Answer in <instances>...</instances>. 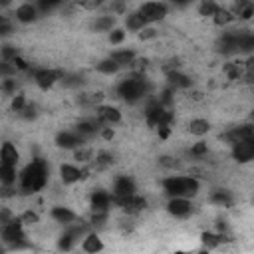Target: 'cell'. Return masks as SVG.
<instances>
[{
	"label": "cell",
	"mask_w": 254,
	"mask_h": 254,
	"mask_svg": "<svg viewBox=\"0 0 254 254\" xmlns=\"http://www.w3.org/2000/svg\"><path fill=\"white\" fill-rule=\"evenodd\" d=\"M254 48V36L244 32V34H238V50L242 52H250Z\"/></svg>",
	"instance_id": "31"
},
{
	"label": "cell",
	"mask_w": 254,
	"mask_h": 254,
	"mask_svg": "<svg viewBox=\"0 0 254 254\" xmlns=\"http://www.w3.org/2000/svg\"><path fill=\"white\" fill-rule=\"evenodd\" d=\"M224 72H226V75H228L230 79H238L240 73H242L240 68H238L236 64H226V66H224Z\"/></svg>",
	"instance_id": "40"
},
{
	"label": "cell",
	"mask_w": 254,
	"mask_h": 254,
	"mask_svg": "<svg viewBox=\"0 0 254 254\" xmlns=\"http://www.w3.org/2000/svg\"><path fill=\"white\" fill-rule=\"evenodd\" d=\"M18 159H20L18 149H16L12 143H8V141L2 143V147H0V163L16 167V165H18Z\"/></svg>",
	"instance_id": "13"
},
{
	"label": "cell",
	"mask_w": 254,
	"mask_h": 254,
	"mask_svg": "<svg viewBox=\"0 0 254 254\" xmlns=\"http://www.w3.org/2000/svg\"><path fill=\"white\" fill-rule=\"evenodd\" d=\"M100 131H102V137H104V139H108V141H109V139H113V131H111V127H102Z\"/></svg>",
	"instance_id": "52"
},
{
	"label": "cell",
	"mask_w": 254,
	"mask_h": 254,
	"mask_svg": "<svg viewBox=\"0 0 254 254\" xmlns=\"http://www.w3.org/2000/svg\"><path fill=\"white\" fill-rule=\"evenodd\" d=\"M0 90H2L4 94H14L16 92V79H12V77H4L2 81H0Z\"/></svg>",
	"instance_id": "37"
},
{
	"label": "cell",
	"mask_w": 254,
	"mask_h": 254,
	"mask_svg": "<svg viewBox=\"0 0 254 254\" xmlns=\"http://www.w3.org/2000/svg\"><path fill=\"white\" fill-rule=\"evenodd\" d=\"M62 2H64V0H38V10L40 12H50L56 6H60Z\"/></svg>",
	"instance_id": "34"
},
{
	"label": "cell",
	"mask_w": 254,
	"mask_h": 254,
	"mask_svg": "<svg viewBox=\"0 0 254 254\" xmlns=\"http://www.w3.org/2000/svg\"><path fill=\"white\" fill-rule=\"evenodd\" d=\"M167 211L175 218H187L193 211V205L187 197H171V201H169V205H167Z\"/></svg>",
	"instance_id": "6"
},
{
	"label": "cell",
	"mask_w": 254,
	"mask_h": 254,
	"mask_svg": "<svg viewBox=\"0 0 254 254\" xmlns=\"http://www.w3.org/2000/svg\"><path fill=\"white\" fill-rule=\"evenodd\" d=\"M20 113H22V115H24L26 119H34V117H36V108H34V106H28V104H26V108H24V109H22Z\"/></svg>",
	"instance_id": "48"
},
{
	"label": "cell",
	"mask_w": 254,
	"mask_h": 254,
	"mask_svg": "<svg viewBox=\"0 0 254 254\" xmlns=\"http://www.w3.org/2000/svg\"><path fill=\"white\" fill-rule=\"evenodd\" d=\"M151 86L147 83L145 77H139V75H133V77H127L123 79L119 86H117V94L121 100H125L127 104H135L139 102L141 98H145L149 94Z\"/></svg>",
	"instance_id": "2"
},
{
	"label": "cell",
	"mask_w": 254,
	"mask_h": 254,
	"mask_svg": "<svg viewBox=\"0 0 254 254\" xmlns=\"http://www.w3.org/2000/svg\"><path fill=\"white\" fill-rule=\"evenodd\" d=\"M133 193H135L133 179H129L125 175H121V177L115 179V183H113V199H123V197H129Z\"/></svg>",
	"instance_id": "10"
},
{
	"label": "cell",
	"mask_w": 254,
	"mask_h": 254,
	"mask_svg": "<svg viewBox=\"0 0 254 254\" xmlns=\"http://www.w3.org/2000/svg\"><path fill=\"white\" fill-rule=\"evenodd\" d=\"M113 203H117L125 213H131V215H135L147 207V201L143 197H137L135 193L129 197H123V199H113Z\"/></svg>",
	"instance_id": "9"
},
{
	"label": "cell",
	"mask_w": 254,
	"mask_h": 254,
	"mask_svg": "<svg viewBox=\"0 0 254 254\" xmlns=\"http://www.w3.org/2000/svg\"><path fill=\"white\" fill-rule=\"evenodd\" d=\"M26 234L22 230V220L20 218H12L10 222H6L2 226V240L8 242L12 248H24L26 242H24Z\"/></svg>",
	"instance_id": "4"
},
{
	"label": "cell",
	"mask_w": 254,
	"mask_h": 254,
	"mask_svg": "<svg viewBox=\"0 0 254 254\" xmlns=\"http://www.w3.org/2000/svg\"><path fill=\"white\" fill-rule=\"evenodd\" d=\"M217 8H218V6L213 2V0H203V4H201V8H199V12H201V16H213Z\"/></svg>",
	"instance_id": "36"
},
{
	"label": "cell",
	"mask_w": 254,
	"mask_h": 254,
	"mask_svg": "<svg viewBox=\"0 0 254 254\" xmlns=\"http://www.w3.org/2000/svg\"><path fill=\"white\" fill-rule=\"evenodd\" d=\"M171 2H173V4H177V6H189V4L193 2V0H171Z\"/></svg>",
	"instance_id": "55"
},
{
	"label": "cell",
	"mask_w": 254,
	"mask_h": 254,
	"mask_svg": "<svg viewBox=\"0 0 254 254\" xmlns=\"http://www.w3.org/2000/svg\"><path fill=\"white\" fill-rule=\"evenodd\" d=\"M111 10L113 12H125V4H123V0H111Z\"/></svg>",
	"instance_id": "49"
},
{
	"label": "cell",
	"mask_w": 254,
	"mask_h": 254,
	"mask_svg": "<svg viewBox=\"0 0 254 254\" xmlns=\"http://www.w3.org/2000/svg\"><path fill=\"white\" fill-rule=\"evenodd\" d=\"M209 129H211V125H209V121L207 119H193L191 123H189V131L193 133V135H207L209 133Z\"/></svg>",
	"instance_id": "27"
},
{
	"label": "cell",
	"mask_w": 254,
	"mask_h": 254,
	"mask_svg": "<svg viewBox=\"0 0 254 254\" xmlns=\"http://www.w3.org/2000/svg\"><path fill=\"white\" fill-rule=\"evenodd\" d=\"M81 248L86 250V252L96 254V252L104 250V242H102V238L98 234H88L86 238H83V242H81Z\"/></svg>",
	"instance_id": "21"
},
{
	"label": "cell",
	"mask_w": 254,
	"mask_h": 254,
	"mask_svg": "<svg viewBox=\"0 0 254 254\" xmlns=\"http://www.w3.org/2000/svg\"><path fill=\"white\" fill-rule=\"evenodd\" d=\"M139 14L141 18L151 24V22H159L167 16V6L163 2H145L141 8H139Z\"/></svg>",
	"instance_id": "5"
},
{
	"label": "cell",
	"mask_w": 254,
	"mask_h": 254,
	"mask_svg": "<svg viewBox=\"0 0 254 254\" xmlns=\"http://www.w3.org/2000/svg\"><path fill=\"white\" fill-rule=\"evenodd\" d=\"M169 133H171V127H169V125H159V137L161 139H167Z\"/></svg>",
	"instance_id": "51"
},
{
	"label": "cell",
	"mask_w": 254,
	"mask_h": 254,
	"mask_svg": "<svg viewBox=\"0 0 254 254\" xmlns=\"http://www.w3.org/2000/svg\"><path fill=\"white\" fill-rule=\"evenodd\" d=\"M56 143H58V147H64V149H77L83 143V137L77 133H72V131H64L56 137Z\"/></svg>",
	"instance_id": "14"
},
{
	"label": "cell",
	"mask_w": 254,
	"mask_h": 254,
	"mask_svg": "<svg viewBox=\"0 0 254 254\" xmlns=\"http://www.w3.org/2000/svg\"><path fill=\"white\" fill-rule=\"evenodd\" d=\"M125 24H127V30L139 32V30H143V28H145V24H147V22L141 18V14H139V12H133V14H127Z\"/></svg>",
	"instance_id": "25"
},
{
	"label": "cell",
	"mask_w": 254,
	"mask_h": 254,
	"mask_svg": "<svg viewBox=\"0 0 254 254\" xmlns=\"http://www.w3.org/2000/svg\"><path fill=\"white\" fill-rule=\"evenodd\" d=\"M2 22H6V18H4L2 14H0V24H2Z\"/></svg>",
	"instance_id": "57"
},
{
	"label": "cell",
	"mask_w": 254,
	"mask_h": 254,
	"mask_svg": "<svg viewBox=\"0 0 254 254\" xmlns=\"http://www.w3.org/2000/svg\"><path fill=\"white\" fill-rule=\"evenodd\" d=\"M169 83H171V88H189L191 79L179 72H169Z\"/></svg>",
	"instance_id": "24"
},
{
	"label": "cell",
	"mask_w": 254,
	"mask_h": 254,
	"mask_svg": "<svg viewBox=\"0 0 254 254\" xmlns=\"http://www.w3.org/2000/svg\"><path fill=\"white\" fill-rule=\"evenodd\" d=\"M75 236L70 232V230H66L62 236H60V240H58V248L60 250H72L73 248V244H75Z\"/></svg>",
	"instance_id": "30"
},
{
	"label": "cell",
	"mask_w": 254,
	"mask_h": 254,
	"mask_svg": "<svg viewBox=\"0 0 254 254\" xmlns=\"http://www.w3.org/2000/svg\"><path fill=\"white\" fill-rule=\"evenodd\" d=\"M14 73H16V66L12 62L0 60V75H2V77H12Z\"/></svg>",
	"instance_id": "35"
},
{
	"label": "cell",
	"mask_w": 254,
	"mask_h": 254,
	"mask_svg": "<svg viewBox=\"0 0 254 254\" xmlns=\"http://www.w3.org/2000/svg\"><path fill=\"white\" fill-rule=\"evenodd\" d=\"M113 205V195L106 191H96L92 195V213H108Z\"/></svg>",
	"instance_id": "11"
},
{
	"label": "cell",
	"mask_w": 254,
	"mask_h": 254,
	"mask_svg": "<svg viewBox=\"0 0 254 254\" xmlns=\"http://www.w3.org/2000/svg\"><path fill=\"white\" fill-rule=\"evenodd\" d=\"M52 218L56 222H62V224H70V222H75V213L66 209V207H54L52 209Z\"/></svg>",
	"instance_id": "20"
},
{
	"label": "cell",
	"mask_w": 254,
	"mask_h": 254,
	"mask_svg": "<svg viewBox=\"0 0 254 254\" xmlns=\"http://www.w3.org/2000/svg\"><path fill=\"white\" fill-rule=\"evenodd\" d=\"M32 75H34V81L38 83V86H40L42 90L52 88L60 77H64V73H62V72H58V70H48V68L34 70V72H32Z\"/></svg>",
	"instance_id": "7"
},
{
	"label": "cell",
	"mask_w": 254,
	"mask_h": 254,
	"mask_svg": "<svg viewBox=\"0 0 254 254\" xmlns=\"http://www.w3.org/2000/svg\"><path fill=\"white\" fill-rule=\"evenodd\" d=\"M36 2H38V0H36Z\"/></svg>",
	"instance_id": "58"
},
{
	"label": "cell",
	"mask_w": 254,
	"mask_h": 254,
	"mask_svg": "<svg viewBox=\"0 0 254 254\" xmlns=\"http://www.w3.org/2000/svg\"><path fill=\"white\" fill-rule=\"evenodd\" d=\"M213 18H215V24H218V26H226L228 22H232L234 20V14L230 12V10H224V8H217L215 10V14H213Z\"/></svg>",
	"instance_id": "28"
},
{
	"label": "cell",
	"mask_w": 254,
	"mask_h": 254,
	"mask_svg": "<svg viewBox=\"0 0 254 254\" xmlns=\"http://www.w3.org/2000/svg\"><path fill=\"white\" fill-rule=\"evenodd\" d=\"M224 139L232 145V143H236V141H242V139H254V131H252V127L250 125H244V127H234V129H230L226 135H224Z\"/></svg>",
	"instance_id": "17"
},
{
	"label": "cell",
	"mask_w": 254,
	"mask_h": 254,
	"mask_svg": "<svg viewBox=\"0 0 254 254\" xmlns=\"http://www.w3.org/2000/svg\"><path fill=\"white\" fill-rule=\"evenodd\" d=\"M12 0H0V8H4V6H10Z\"/></svg>",
	"instance_id": "56"
},
{
	"label": "cell",
	"mask_w": 254,
	"mask_h": 254,
	"mask_svg": "<svg viewBox=\"0 0 254 254\" xmlns=\"http://www.w3.org/2000/svg\"><path fill=\"white\" fill-rule=\"evenodd\" d=\"M12 218H14L12 211H8V209H0V226H4V224L10 222Z\"/></svg>",
	"instance_id": "45"
},
{
	"label": "cell",
	"mask_w": 254,
	"mask_h": 254,
	"mask_svg": "<svg viewBox=\"0 0 254 254\" xmlns=\"http://www.w3.org/2000/svg\"><path fill=\"white\" fill-rule=\"evenodd\" d=\"M211 203L213 205H218V207H230L232 205V197L226 191H217V193L211 195Z\"/></svg>",
	"instance_id": "29"
},
{
	"label": "cell",
	"mask_w": 254,
	"mask_h": 254,
	"mask_svg": "<svg viewBox=\"0 0 254 254\" xmlns=\"http://www.w3.org/2000/svg\"><path fill=\"white\" fill-rule=\"evenodd\" d=\"M123 40H125V32H123V30L113 28V30L109 32V42H111V44H121Z\"/></svg>",
	"instance_id": "39"
},
{
	"label": "cell",
	"mask_w": 254,
	"mask_h": 254,
	"mask_svg": "<svg viewBox=\"0 0 254 254\" xmlns=\"http://www.w3.org/2000/svg\"><path fill=\"white\" fill-rule=\"evenodd\" d=\"M203 242L207 248H217L222 242V234H213V232H205L203 234Z\"/></svg>",
	"instance_id": "33"
},
{
	"label": "cell",
	"mask_w": 254,
	"mask_h": 254,
	"mask_svg": "<svg viewBox=\"0 0 254 254\" xmlns=\"http://www.w3.org/2000/svg\"><path fill=\"white\" fill-rule=\"evenodd\" d=\"M14 181H16V167L0 163V183L6 185V187H10Z\"/></svg>",
	"instance_id": "22"
},
{
	"label": "cell",
	"mask_w": 254,
	"mask_h": 254,
	"mask_svg": "<svg viewBox=\"0 0 254 254\" xmlns=\"http://www.w3.org/2000/svg\"><path fill=\"white\" fill-rule=\"evenodd\" d=\"M232 155L238 163H248L254 157V139H242L232 143Z\"/></svg>",
	"instance_id": "8"
},
{
	"label": "cell",
	"mask_w": 254,
	"mask_h": 254,
	"mask_svg": "<svg viewBox=\"0 0 254 254\" xmlns=\"http://www.w3.org/2000/svg\"><path fill=\"white\" fill-rule=\"evenodd\" d=\"M207 153V143H197V145H193V149H191V155L193 157H203Z\"/></svg>",
	"instance_id": "47"
},
{
	"label": "cell",
	"mask_w": 254,
	"mask_h": 254,
	"mask_svg": "<svg viewBox=\"0 0 254 254\" xmlns=\"http://www.w3.org/2000/svg\"><path fill=\"white\" fill-rule=\"evenodd\" d=\"M10 32H12V24H10L8 20L0 24V36H8Z\"/></svg>",
	"instance_id": "50"
},
{
	"label": "cell",
	"mask_w": 254,
	"mask_h": 254,
	"mask_svg": "<svg viewBox=\"0 0 254 254\" xmlns=\"http://www.w3.org/2000/svg\"><path fill=\"white\" fill-rule=\"evenodd\" d=\"M38 18V8L32 4V2H26L22 6L16 8V20L22 22V24H30Z\"/></svg>",
	"instance_id": "15"
},
{
	"label": "cell",
	"mask_w": 254,
	"mask_h": 254,
	"mask_svg": "<svg viewBox=\"0 0 254 254\" xmlns=\"http://www.w3.org/2000/svg\"><path fill=\"white\" fill-rule=\"evenodd\" d=\"M100 4H102V0H90V2H83V6H86V8H96Z\"/></svg>",
	"instance_id": "54"
},
{
	"label": "cell",
	"mask_w": 254,
	"mask_h": 254,
	"mask_svg": "<svg viewBox=\"0 0 254 254\" xmlns=\"http://www.w3.org/2000/svg\"><path fill=\"white\" fill-rule=\"evenodd\" d=\"M16 56H18V50L12 48V46H4L2 50H0V60H4V62H12Z\"/></svg>",
	"instance_id": "38"
},
{
	"label": "cell",
	"mask_w": 254,
	"mask_h": 254,
	"mask_svg": "<svg viewBox=\"0 0 254 254\" xmlns=\"http://www.w3.org/2000/svg\"><path fill=\"white\" fill-rule=\"evenodd\" d=\"M96 163H98L100 167H109V165L113 163V157H111L109 153H100L98 159H96Z\"/></svg>",
	"instance_id": "42"
},
{
	"label": "cell",
	"mask_w": 254,
	"mask_h": 254,
	"mask_svg": "<svg viewBox=\"0 0 254 254\" xmlns=\"http://www.w3.org/2000/svg\"><path fill=\"white\" fill-rule=\"evenodd\" d=\"M218 50L222 54L238 52V34L236 32H224L222 38L218 40Z\"/></svg>",
	"instance_id": "16"
},
{
	"label": "cell",
	"mask_w": 254,
	"mask_h": 254,
	"mask_svg": "<svg viewBox=\"0 0 254 254\" xmlns=\"http://www.w3.org/2000/svg\"><path fill=\"white\" fill-rule=\"evenodd\" d=\"M113 26H115V18L113 16H100L94 22V30L96 32H109V30H113Z\"/></svg>",
	"instance_id": "26"
},
{
	"label": "cell",
	"mask_w": 254,
	"mask_h": 254,
	"mask_svg": "<svg viewBox=\"0 0 254 254\" xmlns=\"http://www.w3.org/2000/svg\"><path fill=\"white\" fill-rule=\"evenodd\" d=\"M111 60L121 68V66H127V64H133V60H135V54L131 52V50H117V52H113L111 54Z\"/></svg>",
	"instance_id": "23"
},
{
	"label": "cell",
	"mask_w": 254,
	"mask_h": 254,
	"mask_svg": "<svg viewBox=\"0 0 254 254\" xmlns=\"http://www.w3.org/2000/svg\"><path fill=\"white\" fill-rule=\"evenodd\" d=\"M102 125H104V123H102L100 119H98V121H92V119H90V121H79L77 127H75V133L86 139V137H90V135H96V133L102 129Z\"/></svg>",
	"instance_id": "19"
},
{
	"label": "cell",
	"mask_w": 254,
	"mask_h": 254,
	"mask_svg": "<svg viewBox=\"0 0 254 254\" xmlns=\"http://www.w3.org/2000/svg\"><path fill=\"white\" fill-rule=\"evenodd\" d=\"M20 220H22V224H36V222H38V215L32 213V211H26V213L20 217Z\"/></svg>",
	"instance_id": "43"
},
{
	"label": "cell",
	"mask_w": 254,
	"mask_h": 254,
	"mask_svg": "<svg viewBox=\"0 0 254 254\" xmlns=\"http://www.w3.org/2000/svg\"><path fill=\"white\" fill-rule=\"evenodd\" d=\"M12 64L16 66V70H22V72H28V70H30V66H28V62H26L24 58H20V54H18V56H16V58L12 60Z\"/></svg>",
	"instance_id": "46"
},
{
	"label": "cell",
	"mask_w": 254,
	"mask_h": 254,
	"mask_svg": "<svg viewBox=\"0 0 254 254\" xmlns=\"http://www.w3.org/2000/svg\"><path fill=\"white\" fill-rule=\"evenodd\" d=\"M117 70H119V66H117L111 58H108V60H104V62H100V64H98V72H102V73H106V75L117 73Z\"/></svg>",
	"instance_id": "32"
},
{
	"label": "cell",
	"mask_w": 254,
	"mask_h": 254,
	"mask_svg": "<svg viewBox=\"0 0 254 254\" xmlns=\"http://www.w3.org/2000/svg\"><path fill=\"white\" fill-rule=\"evenodd\" d=\"M48 181V165L42 159H34L20 175V187L24 193L40 191Z\"/></svg>",
	"instance_id": "1"
},
{
	"label": "cell",
	"mask_w": 254,
	"mask_h": 254,
	"mask_svg": "<svg viewBox=\"0 0 254 254\" xmlns=\"http://www.w3.org/2000/svg\"><path fill=\"white\" fill-rule=\"evenodd\" d=\"M169 197H195L199 193V181L193 177H169L163 181Z\"/></svg>",
	"instance_id": "3"
},
{
	"label": "cell",
	"mask_w": 254,
	"mask_h": 254,
	"mask_svg": "<svg viewBox=\"0 0 254 254\" xmlns=\"http://www.w3.org/2000/svg\"><path fill=\"white\" fill-rule=\"evenodd\" d=\"M26 108V98L20 94V96H14V100H12V111H22Z\"/></svg>",
	"instance_id": "41"
},
{
	"label": "cell",
	"mask_w": 254,
	"mask_h": 254,
	"mask_svg": "<svg viewBox=\"0 0 254 254\" xmlns=\"http://www.w3.org/2000/svg\"><path fill=\"white\" fill-rule=\"evenodd\" d=\"M98 117L102 123H119L121 121V111L111 106H104L98 109Z\"/></svg>",
	"instance_id": "18"
},
{
	"label": "cell",
	"mask_w": 254,
	"mask_h": 254,
	"mask_svg": "<svg viewBox=\"0 0 254 254\" xmlns=\"http://www.w3.org/2000/svg\"><path fill=\"white\" fill-rule=\"evenodd\" d=\"M141 38H143V40H147V38H155V30H153V28H143Z\"/></svg>",
	"instance_id": "53"
},
{
	"label": "cell",
	"mask_w": 254,
	"mask_h": 254,
	"mask_svg": "<svg viewBox=\"0 0 254 254\" xmlns=\"http://www.w3.org/2000/svg\"><path fill=\"white\" fill-rule=\"evenodd\" d=\"M75 159L81 161V163H86V161L92 159V151L90 149H81V145H79V149L75 151Z\"/></svg>",
	"instance_id": "44"
},
{
	"label": "cell",
	"mask_w": 254,
	"mask_h": 254,
	"mask_svg": "<svg viewBox=\"0 0 254 254\" xmlns=\"http://www.w3.org/2000/svg\"><path fill=\"white\" fill-rule=\"evenodd\" d=\"M60 175H62V181L72 185V183H77L79 179H83L88 175V171H81V169L73 167V165H62L60 167Z\"/></svg>",
	"instance_id": "12"
}]
</instances>
